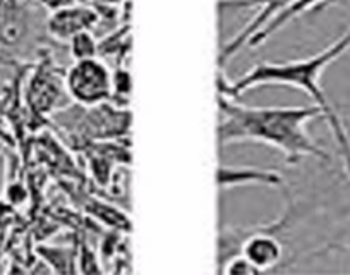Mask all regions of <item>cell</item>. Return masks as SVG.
<instances>
[{
	"mask_svg": "<svg viewBox=\"0 0 350 275\" xmlns=\"http://www.w3.org/2000/svg\"><path fill=\"white\" fill-rule=\"evenodd\" d=\"M77 270L83 272V274H98L103 272L102 261L100 258L93 253V250L90 248V244L86 241L79 244V250H77Z\"/></svg>",
	"mask_w": 350,
	"mask_h": 275,
	"instance_id": "4fadbf2b",
	"label": "cell"
},
{
	"mask_svg": "<svg viewBox=\"0 0 350 275\" xmlns=\"http://www.w3.org/2000/svg\"><path fill=\"white\" fill-rule=\"evenodd\" d=\"M100 23V14L95 8L88 4L67 5L55 12H50L46 19V31L57 42H69L72 36L83 31H93Z\"/></svg>",
	"mask_w": 350,
	"mask_h": 275,
	"instance_id": "8992f818",
	"label": "cell"
},
{
	"mask_svg": "<svg viewBox=\"0 0 350 275\" xmlns=\"http://www.w3.org/2000/svg\"><path fill=\"white\" fill-rule=\"evenodd\" d=\"M218 186L220 189H234V187L241 186L282 187L284 176L277 169L221 166L218 170Z\"/></svg>",
	"mask_w": 350,
	"mask_h": 275,
	"instance_id": "52a82bcc",
	"label": "cell"
},
{
	"mask_svg": "<svg viewBox=\"0 0 350 275\" xmlns=\"http://www.w3.org/2000/svg\"><path fill=\"white\" fill-rule=\"evenodd\" d=\"M86 210L98 222L105 224V226L112 227V229L120 231V233L122 231H129V219L124 215L122 210H117L116 207L105 203V201L90 200V203H86Z\"/></svg>",
	"mask_w": 350,
	"mask_h": 275,
	"instance_id": "30bf717a",
	"label": "cell"
},
{
	"mask_svg": "<svg viewBox=\"0 0 350 275\" xmlns=\"http://www.w3.org/2000/svg\"><path fill=\"white\" fill-rule=\"evenodd\" d=\"M69 52L74 60L93 59L98 57V40L95 38L93 31H83L69 40Z\"/></svg>",
	"mask_w": 350,
	"mask_h": 275,
	"instance_id": "8fae6325",
	"label": "cell"
},
{
	"mask_svg": "<svg viewBox=\"0 0 350 275\" xmlns=\"http://www.w3.org/2000/svg\"><path fill=\"white\" fill-rule=\"evenodd\" d=\"M16 207L8 200H0V231L8 229L16 215Z\"/></svg>",
	"mask_w": 350,
	"mask_h": 275,
	"instance_id": "e0dca14e",
	"label": "cell"
},
{
	"mask_svg": "<svg viewBox=\"0 0 350 275\" xmlns=\"http://www.w3.org/2000/svg\"><path fill=\"white\" fill-rule=\"evenodd\" d=\"M112 83H113V99H124L127 102L131 95V75L126 67H117L112 73Z\"/></svg>",
	"mask_w": 350,
	"mask_h": 275,
	"instance_id": "9a60e30c",
	"label": "cell"
},
{
	"mask_svg": "<svg viewBox=\"0 0 350 275\" xmlns=\"http://www.w3.org/2000/svg\"><path fill=\"white\" fill-rule=\"evenodd\" d=\"M36 2L49 12H55L59 11V9L67 8V5L76 4L77 0H36Z\"/></svg>",
	"mask_w": 350,
	"mask_h": 275,
	"instance_id": "ac0fdd59",
	"label": "cell"
},
{
	"mask_svg": "<svg viewBox=\"0 0 350 275\" xmlns=\"http://www.w3.org/2000/svg\"><path fill=\"white\" fill-rule=\"evenodd\" d=\"M220 272L221 274L227 275H254L259 274L247 260H245L242 254H234L228 260H225L224 263L220 265Z\"/></svg>",
	"mask_w": 350,
	"mask_h": 275,
	"instance_id": "5bb4252c",
	"label": "cell"
},
{
	"mask_svg": "<svg viewBox=\"0 0 350 275\" xmlns=\"http://www.w3.org/2000/svg\"><path fill=\"white\" fill-rule=\"evenodd\" d=\"M26 198H28V191H26V187L19 183L11 184V186L8 187V191H5V200H8L9 203L14 205V207H19L21 203H25Z\"/></svg>",
	"mask_w": 350,
	"mask_h": 275,
	"instance_id": "2e32d148",
	"label": "cell"
},
{
	"mask_svg": "<svg viewBox=\"0 0 350 275\" xmlns=\"http://www.w3.org/2000/svg\"><path fill=\"white\" fill-rule=\"evenodd\" d=\"M112 73L100 57L74 60L64 75V90L79 107H96L109 103L113 95Z\"/></svg>",
	"mask_w": 350,
	"mask_h": 275,
	"instance_id": "277c9868",
	"label": "cell"
},
{
	"mask_svg": "<svg viewBox=\"0 0 350 275\" xmlns=\"http://www.w3.org/2000/svg\"><path fill=\"white\" fill-rule=\"evenodd\" d=\"M343 246H345L347 250L350 251V234H349V236H347V239H345V243H343Z\"/></svg>",
	"mask_w": 350,
	"mask_h": 275,
	"instance_id": "ffe728a7",
	"label": "cell"
},
{
	"mask_svg": "<svg viewBox=\"0 0 350 275\" xmlns=\"http://www.w3.org/2000/svg\"><path fill=\"white\" fill-rule=\"evenodd\" d=\"M218 138L221 145L262 143L284 153L291 166L304 157L328 162L329 155L308 133V122L323 117L318 105L251 107L218 93Z\"/></svg>",
	"mask_w": 350,
	"mask_h": 275,
	"instance_id": "6da1fadb",
	"label": "cell"
},
{
	"mask_svg": "<svg viewBox=\"0 0 350 275\" xmlns=\"http://www.w3.org/2000/svg\"><path fill=\"white\" fill-rule=\"evenodd\" d=\"M29 102L35 107L36 112L49 114L53 112L57 100L60 99V81L50 66L38 67L36 75L29 81Z\"/></svg>",
	"mask_w": 350,
	"mask_h": 275,
	"instance_id": "ba28073f",
	"label": "cell"
},
{
	"mask_svg": "<svg viewBox=\"0 0 350 275\" xmlns=\"http://www.w3.org/2000/svg\"><path fill=\"white\" fill-rule=\"evenodd\" d=\"M350 50V29L343 33L338 40L323 49L321 52L314 53L306 59L285 60V62H259L252 66L247 73L239 76L237 79L225 78L224 73L218 75V93L220 95L239 99L242 93L249 92L258 86H291V88L301 90L306 95L311 96L314 105L319 107L323 117L328 122L333 136L336 140L340 153H342L343 163L350 176V136L343 126L338 114L333 110L332 103L326 99L323 86L319 83L326 67L332 66L336 59Z\"/></svg>",
	"mask_w": 350,
	"mask_h": 275,
	"instance_id": "7a4b0ae2",
	"label": "cell"
},
{
	"mask_svg": "<svg viewBox=\"0 0 350 275\" xmlns=\"http://www.w3.org/2000/svg\"><path fill=\"white\" fill-rule=\"evenodd\" d=\"M291 217V205L282 219L271 224L254 227L224 229L220 236V265L234 254H242L259 274L275 270L285 257V246L278 237V231Z\"/></svg>",
	"mask_w": 350,
	"mask_h": 275,
	"instance_id": "3957f363",
	"label": "cell"
},
{
	"mask_svg": "<svg viewBox=\"0 0 350 275\" xmlns=\"http://www.w3.org/2000/svg\"><path fill=\"white\" fill-rule=\"evenodd\" d=\"M326 0H299L297 4L292 5L291 9H288L287 12H284L282 16H278L277 19H275L273 23H270V25L267 26V28L262 29L261 33H258V35L254 36V38L249 42L247 47H251V49H254V47L258 45H262V43L267 42L270 36H273L275 33L280 31L282 28H284L285 25H288L291 21H294V19H297L299 16H302L304 12H309V11H316L318 8H321L323 4H325Z\"/></svg>",
	"mask_w": 350,
	"mask_h": 275,
	"instance_id": "9c48e42d",
	"label": "cell"
},
{
	"mask_svg": "<svg viewBox=\"0 0 350 275\" xmlns=\"http://www.w3.org/2000/svg\"><path fill=\"white\" fill-rule=\"evenodd\" d=\"M38 257H42L43 263L49 265L53 272H69L67 263H74V254H69L66 248L59 246H38L36 248Z\"/></svg>",
	"mask_w": 350,
	"mask_h": 275,
	"instance_id": "7c38bea8",
	"label": "cell"
},
{
	"mask_svg": "<svg viewBox=\"0 0 350 275\" xmlns=\"http://www.w3.org/2000/svg\"><path fill=\"white\" fill-rule=\"evenodd\" d=\"M95 2V8H109V9H122L129 0H92Z\"/></svg>",
	"mask_w": 350,
	"mask_h": 275,
	"instance_id": "d6986e66",
	"label": "cell"
},
{
	"mask_svg": "<svg viewBox=\"0 0 350 275\" xmlns=\"http://www.w3.org/2000/svg\"><path fill=\"white\" fill-rule=\"evenodd\" d=\"M299 0H220L218 9L221 12L225 11H245V9H256V14L252 16L251 21L221 47L218 62L220 67L230 62L242 49L249 45L252 38L262 29L267 28L270 23H273L278 16L287 12L292 5L297 4Z\"/></svg>",
	"mask_w": 350,
	"mask_h": 275,
	"instance_id": "5b68a950",
	"label": "cell"
}]
</instances>
